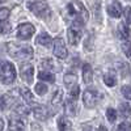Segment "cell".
Wrapping results in <instances>:
<instances>
[{"label": "cell", "mask_w": 131, "mask_h": 131, "mask_svg": "<svg viewBox=\"0 0 131 131\" xmlns=\"http://www.w3.org/2000/svg\"><path fill=\"white\" fill-rule=\"evenodd\" d=\"M83 80L85 84H91L93 80V70L91 64H84L83 66Z\"/></svg>", "instance_id": "13"}, {"label": "cell", "mask_w": 131, "mask_h": 131, "mask_svg": "<svg viewBox=\"0 0 131 131\" xmlns=\"http://www.w3.org/2000/svg\"><path fill=\"white\" fill-rule=\"evenodd\" d=\"M83 101H84V105L88 109L94 107L98 101V92L94 88H86L85 92L83 93Z\"/></svg>", "instance_id": "6"}, {"label": "cell", "mask_w": 131, "mask_h": 131, "mask_svg": "<svg viewBox=\"0 0 131 131\" xmlns=\"http://www.w3.org/2000/svg\"><path fill=\"white\" fill-rule=\"evenodd\" d=\"M20 94H21V97L24 98L25 102H28V104H33V102H34L33 94H31V92H30L28 88H21V89H20Z\"/></svg>", "instance_id": "22"}, {"label": "cell", "mask_w": 131, "mask_h": 131, "mask_svg": "<svg viewBox=\"0 0 131 131\" xmlns=\"http://www.w3.org/2000/svg\"><path fill=\"white\" fill-rule=\"evenodd\" d=\"M122 94L127 100H131V86L130 85H123L122 86Z\"/></svg>", "instance_id": "32"}, {"label": "cell", "mask_w": 131, "mask_h": 131, "mask_svg": "<svg viewBox=\"0 0 131 131\" xmlns=\"http://www.w3.org/2000/svg\"><path fill=\"white\" fill-rule=\"evenodd\" d=\"M7 51L16 60H30L33 55H34V51H33L31 46L20 45V43H15V42L7 43Z\"/></svg>", "instance_id": "1"}, {"label": "cell", "mask_w": 131, "mask_h": 131, "mask_svg": "<svg viewBox=\"0 0 131 131\" xmlns=\"http://www.w3.org/2000/svg\"><path fill=\"white\" fill-rule=\"evenodd\" d=\"M106 117L109 119V122H114L115 119H117V112L114 110L113 107H109L107 110H106Z\"/></svg>", "instance_id": "29"}, {"label": "cell", "mask_w": 131, "mask_h": 131, "mask_svg": "<svg viewBox=\"0 0 131 131\" xmlns=\"http://www.w3.org/2000/svg\"><path fill=\"white\" fill-rule=\"evenodd\" d=\"M58 128H59V131H70L72 128V123L66 117H59L58 118Z\"/></svg>", "instance_id": "17"}, {"label": "cell", "mask_w": 131, "mask_h": 131, "mask_svg": "<svg viewBox=\"0 0 131 131\" xmlns=\"http://www.w3.org/2000/svg\"><path fill=\"white\" fill-rule=\"evenodd\" d=\"M36 42L38 43V45H42V46H45V47H50L51 43H52V39H51V37L47 34V33H42V34H39L37 37Z\"/></svg>", "instance_id": "16"}, {"label": "cell", "mask_w": 131, "mask_h": 131, "mask_svg": "<svg viewBox=\"0 0 131 131\" xmlns=\"http://www.w3.org/2000/svg\"><path fill=\"white\" fill-rule=\"evenodd\" d=\"M64 84L71 89V88H73L75 85H78V79H76V76L73 73H67L64 76Z\"/></svg>", "instance_id": "20"}, {"label": "cell", "mask_w": 131, "mask_h": 131, "mask_svg": "<svg viewBox=\"0 0 131 131\" xmlns=\"http://www.w3.org/2000/svg\"><path fill=\"white\" fill-rule=\"evenodd\" d=\"M107 13L110 15L112 17H114V18L121 17L122 16V7H121V4H119L118 2H113L110 5L107 7Z\"/></svg>", "instance_id": "12"}, {"label": "cell", "mask_w": 131, "mask_h": 131, "mask_svg": "<svg viewBox=\"0 0 131 131\" xmlns=\"http://www.w3.org/2000/svg\"><path fill=\"white\" fill-rule=\"evenodd\" d=\"M125 17H126V21L128 24H131V7H127L126 10H125Z\"/></svg>", "instance_id": "34"}, {"label": "cell", "mask_w": 131, "mask_h": 131, "mask_svg": "<svg viewBox=\"0 0 131 131\" xmlns=\"http://www.w3.org/2000/svg\"><path fill=\"white\" fill-rule=\"evenodd\" d=\"M10 31V25L9 23H0V34H7Z\"/></svg>", "instance_id": "31"}, {"label": "cell", "mask_w": 131, "mask_h": 131, "mask_svg": "<svg viewBox=\"0 0 131 131\" xmlns=\"http://www.w3.org/2000/svg\"><path fill=\"white\" fill-rule=\"evenodd\" d=\"M20 73L21 78L26 84H31L33 83V76H34V67L31 64H24L20 68Z\"/></svg>", "instance_id": "8"}, {"label": "cell", "mask_w": 131, "mask_h": 131, "mask_svg": "<svg viewBox=\"0 0 131 131\" xmlns=\"http://www.w3.org/2000/svg\"><path fill=\"white\" fill-rule=\"evenodd\" d=\"M104 81H105V84H106L107 86H114L115 83H117V80H115V78H114L113 73H106V75L104 76Z\"/></svg>", "instance_id": "24"}, {"label": "cell", "mask_w": 131, "mask_h": 131, "mask_svg": "<svg viewBox=\"0 0 131 131\" xmlns=\"http://www.w3.org/2000/svg\"><path fill=\"white\" fill-rule=\"evenodd\" d=\"M36 93L39 94V96H43L47 93V85L43 84V83H38L36 84Z\"/></svg>", "instance_id": "25"}, {"label": "cell", "mask_w": 131, "mask_h": 131, "mask_svg": "<svg viewBox=\"0 0 131 131\" xmlns=\"http://www.w3.org/2000/svg\"><path fill=\"white\" fill-rule=\"evenodd\" d=\"M68 12H70V16H73L75 20H80V21H85L88 20V10L84 7V4L79 0H75V2L70 3L68 7ZM73 20V21H75Z\"/></svg>", "instance_id": "4"}, {"label": "cell", "mask_w": 131, "mask_h": 131, "mask_svg": "<svg viewBox=\"0 0 131 131\" xmlns=\"http://www.w3.org/2000/svg\"><path fill=\"white\" fill-rule=\"evenodd\" d=\"M130 130H131V122H128V121L122 122L117 128V131H130Z\"/></svg>", "instance_id": "33"}, {"label": "cell", "mask_w": 131, "mask_h": 131, "mask_svg": "<svg viewBox=\"0 0 131 131\" xmlns=\"http://www.w3.org/2000/svg\"><path fill=\"white\" fill-rule=\"evenodd\" d=\"M41 67L46 68V71L50 72V70H54V71H60V66L59 64H55L52 59H43L41 62Z\"/></svg>", "instance_id": "15"}, {"label": "cell", "mask_w": 131, "mask_h": 131, "mask_svg": "<svg viewBox=\"0 0 131 131\" xmlns=\"http://www.w3.org/2000/svg\"><path fill=\"white\" fill-rule=\"evenodd\" d=\"M66 113L68 115L78 114V104H76V100H72V98H68L67 100V102H66Z\"/></svg>", "instance_id": "14"}, {"label": "cell", "mask_w": 131, "mask_h": 131, "mask_svg": "<svg viewBox=\"0 0 131 131\" xmlns=\"http://www.w3.org/2000/svg\"><path fill=\"white\" fill-rule=\"evenodd\" d=\"M16 114H18V115H28L29 113H30V109L28 107V106H24V105H18L17 107H16Z\"/></svg>", "instance_id": "27"}, {"label": "cell", "mask_w": 131, "mask_h": 131, "mask_svg": "<svg viewBox=\"0 0 131 131\" xmlns=\"http://www.w3.org/2000/svg\"><path fill=\"white\" fill-rule=\"evenodd\" d=\"M98 131H107V130H106V127H104V126H101L100 128H98Z\"/></svg>", "instance_id": "38"}, {"label": "cell", "mask_w": 131, "mask_h": 131, "mask_svg": "<svg viewBox=\"0 0 131 131\" xmlns=\"http://www.w3.org/2000/svg\"><path fill=\"white\" fill-rule=\"evenodd\" d=\"M9 17V9L8 8H0V23H7Z\"/></svg>", "instance_id": "28"}, {"label": "cell", "mask_w": 131, "mask_h": 131, "mask_svg": "<svg viewBox=\"0 0 131 131\" xmlns=\"http://www.w3.org/2000/svg\"><path fill=\"white\" fill-rule=\"evenodd\" d=\"M4 130V122H3V119L0 118V131H3Z\"/></svg>", "instance_id": "37"}, {"label": "cell", "mask_w": 131, "mask_h": 131, "mask_svg": "<svg viewBox=\"0 0 131 131\" xmlns=\"http://www.w3.org/2000/svg\"><path fill=\"white\" fill-rule=\"evenodd\" d=\"M38 79L39 80H43V81H49V83H54L55 81V76H54V73L49 72V71H39L38 73Z\"/></svg>", "instance_id": "18"}, {"label": "cell", "mask_w": 131, "mask_h": 131, "mask_svg": "<svg viewBox=\"0 0 131 131\" xmlns=\"http://www.w3.org/2000/svg\"><path fill=\"white\" fill-rule=\"evenodd\" d=\"M119 113H121V115L125 117V118L130 117L131 115V107H130V105L128 104H121V105H119Z\"/></svg>", "instance_id": "23"}, {"label": "cell", "mask_w": 131, "mask_h": 131, "mask_svg": "<svg viewBox=\"0 0 131 131\" xmlns=\"http://www.w3.org/2000/svg\"><path fill=\"white\" fill-rule=\"evenodd\" d=\"M79 93H80V88H79V85H75L73 88H71V89H70V98H72V100H78Z\"/></svg>", "instance_id": "30"}, {"label": "cell", "mask_w": 131, "mask_h": 131, "mask_svg": "<svg viewBox=\"0 0 131 131\" xmlns=\"http://www.w3.org/2000/svg\"><path fill=\"white\" fill-rule=\"evenodd\" d=\"M16 80L15 66L9 62H2L0 64V81L9 85Z\"/></svg>", "instance_id": "3"}, {"label": "cell", "mask_w": 131, "mask_h": 131, "mask_svg": "<svg viewBox=\"0 0 131 131\" xmlns=\"http://www.w3.org/2000/svg\"><path fill=\"white\" fill-rule=\"evenodd\" d=\"M0 64H2V62H0Z\"/></svg>", "instance_id": "39"}, {"label": "cell", "mask_w": 131, "mask_h": 131, "mask_svg": "<svg viewBox=\"0 0 131 131\" xmlns=\"http://www.w3.org/2000/svg\"><path fill=\"white\" fill-rule=\"evenodd\" d=\"M7 106H8L7 98H5V97H0V110H4Z\"/></svg>", "instance_id": "35"}, {"label": "cell", "mask_w": 131, "mask_h": 131, "mask_svg": "<svg viewBox=\"0 0 131 131\" xmlns=\"http://www.w3.org/2000/svg\"><path fill=\"white\" fill-rule=\"evenodd\" d=\"M31 130H33V131H41V127H39L37 123H33V125H31Z\"/></svg>", "instance_id": "36"}, {"label": "cell", "mask_w": 131, "mask_h": 131, "mask_svg": "<svg viewBox=\"0 0 131 131\" xmlns=\"http://www.w3.org/2000/svg\"><path fill=\"white\" fill-rule=\"evenodd\" d=\"M28 7L38 18L47 20L50 17V15H51V9H50L46 0H36V2L29 3Z\"/></svg>", "instance_id": "2"}, {"label": "cell", "mask_w": 131, "mask_h": 131, "mask_svg": "<svg viewBox=\"0 0 131 131\" xmlns=\"http://www.w3.org/2000/svg\"><path fill=\"white\" fill-rule=\"evenodd\" d=\"M122 50L125 52V55L128 59H131V41H126L122 43Z\"/></svg>", "instance_id": "26"}, {"label": "cell", "mask_w": 131, "mask_h": 131, "mask_svg": "<svg viewBox=\"0 0 131 131\" xmlns=\"http://www.w3.org/2000/svg\"><path fill=\"white\" fill-rule=\"evenodd\" d=\"M118 34L121 38H125V39H127L130 37V29L125 23H121L118 25Z\"/></svg>", "instance_id": "21"}, {"label": "cell", "mask_w": 131, "mask_h": 131, "mask_svg": "<svg viewBox=\"0 0 131 131\" xmlns=\"http://www.w3.org/2000/svg\"><path fill=\"white\" fill-rule=\"evenodd\" d=\"M25 121L21 117H10L9 118V131H24Z\"/></svg>", "instance_id": "10"}, {"label": "cell", "mask_w": 131, "mask_h": 131, "mask_svg": "<svg viewBox=\"0 0 131 131\" xmlns=\"http://www.w3.org/2000/svg\"><path fill=\"white\" fill-rule=\"evenodd\" d=\"M62 100H63V91H62L60 88H58L55 92H54V94H52L51 104H52L54 106H59L60 102H62Z\"/></svg>", "instance_id": "19"}, {"label": "cell", "mask_w": 131, "mask_h": 131, "mask_svg": "<svg viewBox=\"0 0 131 131\" xmlns=\"http://www.w3.org/2000/svg\"><path fill=\"white\" fill-rule=\"evenodd\" d=\"M33 113H34V117L37 119H41V121H45V119H47L49 115H50L49 109L46 106H43V105H34Z\"/></svg>", "instance_id": "11"}, {"label": "cell", "mask_w": 131, "mask_h": 131, "mask_svg": "<svg viewBox=\"0 0 131 131\" xmlns=\"http://www.w3.org/2000/svg\"><path fill=\"white\" fill-rule=\"evenodd\" d=\"M52 54L55 55L58 59H66L68 55V51H67V47H66V43L62 38H57L54 41V50H52Z\"/></svg>", "instance_id": "7"}, {"label": "cell", "mask_w": 131, "mask_h": 131, "mask_svg": "<svg viewBox=\"0 0 131 131\" xmlns=\"http://www.w3.org/2000/svg\"><path fill=\"white\" fill-rule=\"evenodd\" d=\"M67 37H68V42L70 45L72 46H76L78 43L80 42V38H81V30L75 28V26H70L68 30H67Z\"/></svg>", "instance_id": "9"}, {"label": "cell", "mask_w": 131, "mask_h": 131, "mask_svg": "<svg viewBox=\"0 0 131 131\" xmlns=\"http://www.w3.org/2000/svg\"><path fill=\"white\" fill-rule=\"evenodd\" d=\"M36 33V28L34 25H31L30 23H24V24H20L17 26L16 30V36L18 39H23V41H28L33 37V34Z\"/></svg>", "instance_id": "5"}]
</instances>
